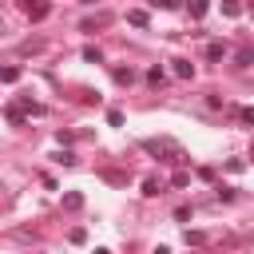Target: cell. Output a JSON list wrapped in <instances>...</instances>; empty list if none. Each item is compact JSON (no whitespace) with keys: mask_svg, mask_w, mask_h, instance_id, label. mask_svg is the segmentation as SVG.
Instances as JSON below:
<instances>
[{"mask_svg":"<svg viewBox=\"0 0 254 254\" xmlns=\"http://www.w3.org/2000/svg\"><path fill=\"white\" fill-rule=\"evenodd\" d=\"M143 151L155 155L159 163H179V159H183V147H179L175 139H143Z\"/></svg>","mask_w":254,"mask_h":254,"instance_id":"6da1fadb","label":"cell"},{"mask_svg":"<svg viewBox=\"0 0 254 254\" xmlns=\"http://www.w3.org/2000/svg\"><path fill=\"white\" fill-rule=\"evenodd\" d=\"M20 8L28 12V20H32V24H36V20H44V16L52 12V4H48V0H20Z\"/></svg>","mask_w":254,"mask_h":254,"instance_id":"7a4b0ae2","label":"cell"},{"mask_svg":"<svg viewBox=\"0 0 254 254\" xmlns=\"http://www.w3.org/2000/svg\"><path fill=\"white\" fill-rule=\"evenodd\" d=\"M24 115H28V107H24V99H16V103H8V107H4V119H8L12 127H20V123H24Z\"/></svg>","mask_w":254,"mask_h":254,"instance_id":"3957f363","label":"cell"},{"mask_svg":"<svg viewBox=\"0 0 254 254\" xmlns=\"http://www.w3.org/2000/svg\"><path fill=\"white\" fill-rule=\"evenodd\" d=\"M107 24H111V12H95V16H87L79 28H83V32H95V28H107Z\"/></svg>","mask_w":254,"mask_h":254,"instance_id":"277c9868","label":"cell"},{"mask_svg":"<svg viewBox=\"0 0 254 254\" xmlns=\"http://www.w3.org/2000/svg\"><path fill=\"white\" fill-rule=\"evenodd\" d=\"M254 64V44H238V52H234V67H250Z\"/></svg>","mask_w":254,"mask_h":254,"instance_id":"5b68a950","label":"cell"},{"mask_svg":"<svg viewBox=\"0 0 254 254\" xmlns=\"http://www.w3.org/2000/svg\"><path fill=\"white\" fill-rule=\"evenodd\" d=\"M171 71H175L179 79H194V64H190V60H171Z\"/></svg>","mask_w":254,"mask_h":254,"instance_id":"8992f818","label":"cell"},{"mask_svg":"<svg viewBox=\"0 0 254 254\" xmlns=\"http://www.w3.org/2000/svg\"><path fill=\"white\" fill-rule=\"evenodd\" d=\"M111 79H115L119 87H131L139 75H135V67H115V71H111Z\"/></svg>","mask_w":254,"mask_h":254,"instance_id":"52a82bcc","label":"cell"},{"mask_svg":"<svg viewBox=\"0 0 254 254\" xmlns=\"http://www.w3.org/2000/svg\"><path fill=\"white\" fill-rule=\"evenodd\" d=\"M187 4V12H190V20H202L206 12H210V0H183Z\"/></svg>","mask_w":254,"mask_h":254,"instance_id":"ba28073f","label":"cell"},{"mask_svg":"<svg viewBox=\"0 0 254 254\" xmlns=\"http://www.w3.org/2000/svg\"><path fill=\"white\" fill-rule=\"evenodd\" d=\"M127 24H135V28H147V24H151V16H147L143 8H131V12H127Z\"/></svg>","mask_w":254,"mask_h":254,"instance_id":"9c48e42d","label":"cell"},{"mask_svg":"<svg viewBox=\"0 0 254 254\" xmlns=\"http://www.w3.org/2000/svg\"><path fill=\"white\" fill-rule=\"evenodd\" d=\"M64 210H83V194L79 190H67L64 194Z\"/></svg>","mask_w":254,"mask_h":254,"instance_id":"30bf717a","label":"cell"},{"mask_svg":"<svg viewBox=\"0 0 254 254\" xmlns=\"http://www.w3.org/2000/svg\"><path fill=\"white\" fill-rule=\"evenodd\" d=\"M222 56H226V44L222 40H210L206 44V60H222Z\"/></svg>","mask_w":254,"mask_h":254,"instance_id":"8fae6325","label":"cell"},{"mask_svg":"<svg viewBox=\"0 0 254 254\" xmlns=\"http://www.w3.org/2000/svg\"><path fill=\"white\" fill-rule=\"evenodd\" d=\"M147 83H151V87H163V83H167V71H163V67L155 64V67L147 71Z\"/></svg>","mask_w":254,"mask_h":254,"instance_id":"7c38bea8","label":"cell"},{"mask_svg":"<svg viewBox=\"0 0 254 254\" xmlns=\"http://www.w3.org/2000/svg\"><path fill=\"white\" fill-rule=\"evenodd\" d=\"M143 194H147V198H155V194H163V183H159L155 175H151V179H143Z\"/></svg>","mask_w":254,"mask_h":254,"instance_id":"4fadbf2b","label":"cell"},{"mask_svg":"<svg viewBox=\"0 0 254 254\" xmlns=\"http://www.w3.org/2000/svg\"><path fill=\"white\" fill-rule=\"evenodd\" d=\"M56 163H64V167H75L79 159H75V151H67V147H64V151H56Z\"/></svg>","mask_w":254,"mask_h":254,"instance_id":"5bb4252c","label":"cell"},{"mask_svg":"<svg viewBox=\"0 0 254 254\" xmlns=\"http://www.w3.org/2000/svg\"><path fill=\"white\" fill-rule=\"evenodd\" d=\"M67 242H71V246H83V242H87V230H83V226H71Z\"/></svg>","mask_w":254,"mask_h":254,"instance_id":"9a60e30c","label":"cell"},{"mask_svg":"<svg viewBox=\"0 0 254 254\" xmlns=\"http://www.w3.org/2000/svg\"><path fill=\"white\" fill-rule=\"evenodd\" d=\"M183 242H187V246H202V242H206V234H202V230H187V234H183Z\"/></svg>","mask_w":254,"mask_h":254,"instance_id":"2e32d148","label":"cell"},{"mask_svg":"<svg viewBox=\"0 0 254 254\" xmlns=\"http://www.w3.org/2000/svg\"><path fill=\"white\" fill-rule=\"evenodd\" d=\"M83 60H87V64H103V52L91 44V48H83Z\"/></svg>","mask_w":254,"mask_h":254,"instance_id":"e0dca14e","label":"cell"},{"mask_svg":"<svg viewBox=\"0 0 254 254\" xmlns=\"http://www.w3.org/2000/svg\"><path fill=\"white\" fill-rule=\"evenodd\" d=\"M238 12H242L238 0H222V16H238Z\"/></svg>","mask_w":254,"mask_h":254,"instance_id":"ac0fdd59","label":"cell"},{"mask_svg":"<svg viewBox=\"0 0 254 254\" xmlns=\"http://www.w3.org/2000/svg\"><path fill=\"white\" fill-rule=\"evenodd\" d=\"M107 123H111V127H123V111L111 107V111H107Z\"/></svg>","mask_w":254,"mask_h":254,"instance_id":"d6986e66","label":"cell"},{"mask_svg":"<svg viewBox=\"0 0 254 254\" xmlns=\"http://www.w3.org/2000/svg\"><path fill=\"white\" fill-rule=\"evenodd\" d=\"M56 143H60V147H71L75 135H71V131H56Z\"/></svg>","mask_w":254,"mask_h":254,"instance_id":"ffe728a7","label":"cell"},{"mask_svg":"<svg viewBox=\"0 0 254 254\" xmlns=\"http://www.w3.org/2000/svg\"><path fill=\"white\" fill-rule=\"evenodd\" d=\"M187 183H190L187 171H175V175H171V187H187Z\"/></svg>","mask_w":254,"mask_h":254,"instance_id":"44dd1931","label":"cell"},{"mask_svg":"<svg viewBox=\"0 0 254 254\" xmlns=\"http://www.w3.org/2000/svg\"><path fill=\"white\" fill-rule=\"evenodd\" d=\"M0 79H4V83H16V79H20V67H4V75H0Z\"/></svg>","mask_w":254,"mask_h":254,"instance_id":"7402d4cb","label":"cell"},{"mask_svg":"<svg viewBox=\"0 0 254 254\" xmlns=\"http://www.w3.org/2000/svg\"><path fill=\"white\" fill-rule=\"evenodd\" d=\"M183 0H155V8H163V12H171V8H179Z\"/></svg>","mask_w":254,"mask_h":254,"instance_id":"603a6c76","label":"cell"},{"mask_svg":"<svg viewBox=\"0 0 254 254\" xmlns=\"http://www.w3.org/2000/svg\"><path fill=\"white\" fill-rule=\"evenodd\" d=\"M238 115H242V119H246V123H250V127H254V107H242V111H238Z\"/></svg>","mask_w":254,"mask_h":254,"instance_id":"cb8c5ba5","label":"cell"},{"mask_svg":"<svg viewBox=\"0 0 254 254\" xmlns=\"http://www.w3.org/2000/svg\"><path fill=\"white\" fill-rule=\"evenodd\" d=\"M250 16H254V0H250Z\"/></svg>","mask_w":254,"mask_h":254,"instance_id":"d4e9b609","label":"cell"},{"mask_svg":"<svg viewBox=\"0 0 254 254\" xmlns=\"http://www.w3.org/2000/svg\"><path fill=\"white\" fill-rule=\"evenodd\" d=\"M250 155H254V147H250Z\"/></svg>","mask_w":254,"mask_h":254,"instance_id":"484cf974","label":"cell"}]
</instances>
